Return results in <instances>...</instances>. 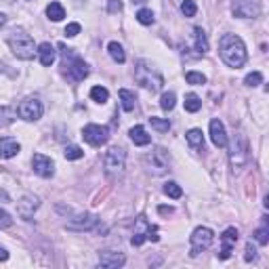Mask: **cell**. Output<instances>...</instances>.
<instances>
[{"label":"cell","mask_w":269,"mask_h":269,"mask_svg":"<svg viewBox=\"0 0 269 269\" xmlns=\"http://www.w3.org/2000/svg\"><path fill=\"white\" fill-rule=\"evenodd\" d=\"M219 53H221V59L234 69L246 64V44L236 34H223V38L219 42Z\"/></svg>","instance_id":"6da1fadb"},{"label":"cell","mask_w":269,"mask_h":269,"mask_svg":"<svg viewBox=\"0 0 269 269\" xmlns=\"http://www.w3.org/2000/svg\"><path fill=\"white\" fill-rule=\"evenodd\" d=\"M61 49V57H64V61H61V67H64V76H67L71 82H82V80L88 76V64L86 61L76 55L74 49H66L64 44H59Z\"/></svg>","instance_id":"7a4b0ae2"},{"label":"cell","mask_w":269,"mask_h":269,"mask_svg":"<svg viewBox=\"0 0 269 269\" xmlns=\"http://www.w3.org/2000/svg\"><path fill=\"white\" fill-rule=\"evenodd\" d=\"M134 80H137V84H141L149 93H158L160 88H162V84H164V78H162V74H160V69L156 66H151L145 59L137 61V67H134Z\"/></svg>","instance_id":"3957f363"},{"label":"cell","mask_w":269,"mask_h":269,"mask_svg":"<svg viewBox=\"0 0 269 269\" xmlns=\"http://www.w3.org/2000/svg\"><path fill=\"white\" fill-rule=\"evenodd\" d=\"M250 160V147L244 133H236L229 145V166L234 173H240Z\"/></svg>","instance_id":"277c9868"},{"label":"cell","mask_w":269,"mask_h":269,"mask_svg":"<svg viewBox=\"0 0 269 269\" xmlns=\"http://www.w3.org/2000/svg\"><path fill=\"white\" fill-rule=\"evenodd\" d=\"M8 47L15 53V57L19 59H32L34 53H36V44H34V38L25 32V30H13L11 36H8Z\"/></svg>","instance_id":"5b68a950"},{"label":"cell","mask_w":269,"mask_h":269,"mask_svg":"<svg viewBox=\"0 0 269 269\" xmlns=\"http://www.w3.org/2000/svg\"><path fill=\"white\" fill-rule=\"evenodd\" d=\"M124 166H127V151H124L122 147H110L105 151L103 168H105V175L110 179L122 177Z\"/></svg>","instance_id":"8992f818"},{"label":"cell","mask_w":269,"mask_h":269,"mask_svg":"<svg viewBox=\"0 0 269 269\" xmlns=\"http://www.w3.org/2000/svg\"><path fill=\"white\" fill-rule=\"evenodd\" d=\"M168 164H170V158H168V151L164 147H154L145 156V168H147V173L154 177L164 175L168 170Z\"/></svg>","instance_id":"52a82bcc"},{"label":"cell","mask_w":269,"mask_h":269,"mask_svg":"<svg viewBox=\"0 0 269 269\" xmlns=\"http://www.w3.org/2000/svg\"><path fill=\"white\" fill-rule=\"evenodd\" d=\"M190 242H192L190 257H198L202 250H208L212 246L214 234H212V229H208V227H196L192 238H190Z\"/></svg>","instance_id":"ba28073f"},{"label":"cell","mask_w":269,"mask_h":269,"mask_svg":"<svg viewBox=\"0 0 269 269\" xmlns=\"http://www.w3.org/2000/svg\"><path fill=\"white\" fill-rule=\"evenodd\" d=\"M82 137L88 145L93 147H101L110 141V129L107 127H101V124H86L82 129Z\"/></svg>","instance_id":"9c48e42d"},{"label":"cell","mask_w":269,"mask_h":269,"mask_svg":"<svg viewBox=\"0 0 269 269\" xmlns=\"http://www.w3.org/2000/svg\"><path fill=\"white\" fill-rule=\"evenodd\" d=\"M66 227L71 231H105V227H99V219H97L95 214H88V212L74 217Z\"/></svg>","instance_id":"30bf717a"},{"label":"cell","mask_w":269,"mask_h":269,"mask_svg":"<svg viewBox=\"0 0 269 269\" xmlns=\"http://www.w3.org/2000/svg\"><path fill=\"white\" fill-rule=\"evenodd\" d=\"M231 13L240 19H255L261 13V6H259L257 0H234L231 2Z\"/></svg>","instance_id":"8fae6325"},{"label":"cell","mask_w":269,"mask_h":269,"mask_svg":"<svg viewBox=\"0 0 269 269\" xmlns=\"http://www.w3.org/2000/svg\"><path fill=\"white\" fill-rule=\"evenodd\" d=\"M17 114H19V118L28 120V122H34V120H38L42 116V103L36 99V97H28V99H23L19 103Z\"/></svg>","instance_id":"7c38bea8"},{"label":"cell","mask_w":269,"mask_h":269,"mask_svg":"<svg viewBox=\"0 0 269 269\" xmlns=\"http://www.w3.org/2000/svg\"><path fill=\"white\" fill-rule=\"evenodd\" d=\"M32 168H34L36 175L44 177V179L53 177V173H55V164H53V160L49 156H44V154H34L32 156Z\"/></svg>","instance_id":"4fadbf2b"},{"label":"cell","mask_w":269,"mask_h":269,"mask_svg":"<svg viewBox=\"0 0 269 269\" xmlns=\"http://www.w3.org/2000/svg\"><path fill=\"white\" fill-rule=\"evenodd\" d=\"M238 229L236 227H227L223 231L221 236V253H219V259H229L231 253H234V248L238 244Z\"/></svg>","instance_id":"5bb4252c"},{"label":"cell","mask_w":269,"mask_h":269,"mask_svg":"<svg viewBox=\"0 0 269 269\" xmlns=\"http://www.w3.org/2000/svg\"><path fill=\"white\" fill-rule=\"evenodd\" d=\"M40 200L36 196H23V198L17 202V214L23 219V221H30L34 217V212L38 210Z\"/></svg>","instance_id":"9a60e30c"},{"label":"cell","mask_w":269,"mask_h":269,"mask_svg":"<svg viewBox=\"0 0 269 269\" xmlns=\"http://www.w3.org/2000/svg\"><path fill=\"white\" fill-rule=\"evenodd\" d=\"M124 255L122 253H116V250H101L99 253V265L105 269H118L124 265Z\"/></svg>","instance_id":"2e32d148"},{"label":"cell","mask_w":269,"mask_h":269,"mask_svg":"<svg viewBox=\"0 0 269 269\" xmlns=\"http://www.w3.org/2000/svg\"><path fill=\"white\" fill-rule=\"evenodd\" d=\"M210 139L217 147H227V133H225V124L219 118L210 120Z\"/></svg>","instance_id":"e0dca14e"},{"label":"cell","mask_w":269,"mask_h":269,"mask_svg":"<svg viewBox=\"0 0 269 269\" xmlns=\"http://www.w3.org/2000/svg\"><path fill=\"white\" fill-rule=\"evenodd\" d=\"M149 231H151V225L147 223V219L145 217H139L137 223H134V236L131 240V244L133 246H141L143 242L149 238Z\"/></svg>","instance_id":"ac0fdd59"},{"label":"cell","mask_w":269,"mask_h":269,"mask_svg":"<svg viewBox=\"0 0 269 269\" xmlns=\"http://www.w3.org/2000/svg\"><path fill=\"white\" fill-rule=\"evenodd\" d=\"M19 149H21V145H19V143H17L15 139H11V137H0V158H2V160L15 158L17 154H19Z\"/></svg>","instance_id":"d6986e66"},{"label":"cell","mask_w":269,"mask_h":269,"mask_svg":"<svg viewBox=\"0 0 269 269\" xmlns=\"http://www.w3.org/2000/svg\"><path fill=\"white\" fill-rule=\"evenodd\" d=\"M36 53H38V59H40V64H42L44 67L53 66V61H55V57H57L55 47H53L51 42H42V44H38V47H36Z\"/></svg>","instance_id":"ffe728a7"},{"label":"cell","mask_w":269,"mask_h":269,"mask_svg":"<svg viewBox=\"0 0 269 269\" xmlns=\"http://www.w3.org/2000/svg\"><path fill=\"white\" fill-rule=\"evenodd\" d=\"M129 134H131V141L134 143V145H139V147H145V145H149V143H151V137H149L147 131L143 127H133L129 131Z\"/></svg>","instance_id":"44dd1931"},{"label":"cell","mask_w":269,"mask_h":269,"mask_svg":"<svg viewBox=\"0 0 269 269\" xmlns=\"http://www.w3.org/2000/svg\"><path fill=\"white\" fill-rule=\"evenodd\" d=\"M120 103H122V110L124 112H133L134 110V105H137V97H134V93H131L129 88H120Z\"/></svg>","instance_id":"7402d4cb"},{"label":"cell","mask_w":269,"mask_h":269,"mask_svg":"<svg viewBox=\"0 0 269 269\" xmlns=\"http://www.w3.org/2000/svg\"><path fill=\"white\" fill-rule=\"evenodd\" d=\"M194 44L198 53H208V38H206V32L202 28H194Z\"/></svg>","instance_id":"603a6c76"},{"label":"cell","mask_w":269,"mask_h":269,"mask_svg":"<svg viewBox=\"0 0 269 269\" xmlns=\"http://www.w3.org/2000/svg\"><path fill=\"white\" fill-rule=\"evenodd\" d=\"M185 139H187V143H190V147H192V149H202V147H204V134H202L200 129L187 131Z\"/></svg>","instance_id":"cb8c5ba5"},{"label":"cell","mask_w":269,"mask_h":269,"mask_svg":"<svg viewBox=\"0 0 269 269\" xmlns=\"http://www.w3.org/2000/svg\"><path fill=\"white\" fill-rule=\"evenodd\" d=\"M107 51H110V57L116 61V64H124V61H127V55H124L122 44H118V42H110V44H107Z\"/></svg>","instance_id":"d4e9b609"},{"label":"cell","mask_w":269,"mask_h":269,"mask_svg":"<svg viewBox=\"0 0 269 269\" xmlns=\"http://www.w3.org/2000/svg\"><path fill=\"white\" fill-rule=\"evenodd\" d=\"M47 15H49L51 21H61L66 17V11H64V6H61L59 2H51L47 6Z\"/></svg>","instance_id":"484cf974"},{"label":"cell","mask_w":269,"mask_h":269,"mask_svg":"<svg viewBox=\"0 0 269 269\" xmlns=\"http://www.w3.org/2000/svg\"><path fill=\"white\" fill-rule=\"evenodd\" d=\"M91 99L97 101V103H105L110 99V91H107L105 86H93L91 88Z\"/></svg>","instance_id":"4316f807"},{"label":"cell","mask_w":269,"mask_h":269,"mask_svg":"<svg viewBox=\"0 0 269 269\" xmlns=\"http://www.w3.org/2000/svg\"><path fill=\"white\" fill-rule=\"evenodd\" d=\"M202 107V101H200V97L198 95H194V93H190V95H185V112H198Z\"/></svg>","instance_id":"83f0119b"},{"label":"cell","mask_w":269,"mask_h":269,"mask_svg":"<svg viewBox=\"0 0 269 269\" xmlns=\"http://www.w3.org/2000/svg\"><path fill=\"white\" fill-rule=\"evenodd\" d=\"M149 124H151V129H156L158 133H168V131H170V122H168L166 118H158V116H151Z\"/></svg>","instance_id":"f1b7e54d"},{"label":"cell","mask_w":269,"mask_h":269,"mask_svg":"<svg viewBox=\"0 0 269 269\" xmlns=\"http://www.w3.org/2000/svg\"><path fill=\"white\" fill-rule=\"evenodd\" d=\"M175 103H177V97H175V93H173V91L162 93V97H160V107H162V110H166V112L173 110Z\"/></svg>","instance_id":"f546056e"},{"label":"cell","mask_w":269,"mask_h":269,"mask_svg":"<svg viewBox=\"0 0 269 269\" xmlns=\"http://www.w3.org/2000/svg\"><path fill=\"white\" fill-rule=\"evenodd\" d=\"M164 194L168 196V198H181V196H183V190L179 187V183L168 181V183L164 185Z\"/></svg>","instance_id":"4dcf8cb0"},{"label":"cell","mask_w":269,"mask_h":269,"mask_svg":"<svg viewBox=\"0 0 269 269\" xmlns=\"http://www.w3.org/2000/svg\"><path fill=\"white\" fill-rule=\"evenodd\" d=\"M137 21L141 25H151V23L156 21V17H154V13H151L149 8H141V11L137 13Z\"/></svg>","instance_id":"1f68e13d"},{"label":"cell","mask_w":269,"mask_h":269,"mask_svg":"<svg viewBox=\"0 0 269 269\" xmlns=\"http://www.w3.org/2000/svg\"><path fill=\"white\" fill-rule=\"evenodd\" d=\"M64 156H66L67 160H80V158L84 156V151L80 149L78 145H67L66 151H64Z\"/></svg>","instance_id":"d6a6232c"},{"label":"cell","mask_w":269,"mask_h":269,"mask_svg":"<svg viewBox=\"0 0 269 269\" xmlns=\"http://www.w3.org/2000/svg\"><path fill=\"white\" fill-rule=\"evenodd\" d=\"M185 80H187L190 84H196V86H198V84H204V82H206V76L200 74V71H187V74H185Z\"/></svg>","instance_id":"836d02e7"},{"label":"cell","mask_w":269,"mask_h":269,"mask_svg":"<svg viewBox=\"0 0 269 269\" xmlns=\"http://www.w3.org/2000/svg\"><path fill=\"white\" fill-rule=\"evenodd\" d=\"M196 11H198V6H196L194 0H183V2H181V13L185 17H194Z\"/></svg>","instance_id":"e575fe53"},{"label":"cell","mask_w":269,"mask_h":269,"mask_svg":"<svg viewBox=\"0 0 269 269\" xmlns=\"http://www.w3.org/2000/svg\"><path fill=\"white\" fill-rule=\"evenodd\" d=\"M261 82H263V74H261V71H253V74H248L244 78V84L246 86H259Z\"/></svg>","instance_id":"d590c367"},{"label":"cell","mask_w":269,"mask_h":269,"mask_svg":"<svg viewBox=\"0 0 269 269\" xmlns=\"http://www.w3.org/2000/svg\"><path fill=\"white\" fill-rule=\"evenodd\" d=\"M255 240L259 242V244H261V246H265L267 244V242H269V229L267 227H259L257 231H255Z\"/></svg>","instance_id":"8d00e7d4"},{"label":"cell","mask_w":269,"mask_h":269,"mask_svg":"<svg viewBox=\"0 0 269 269\" xmlns=\"http://www.w3.org/2000/svg\"><path fill=\"white\" fill-rule=\"evenodd\" d=\"M13 225V219H11V214H8L6 210L0 208V229H6V227H11Z\"/></svg>","instance_id":"74e56055"},{"label":"cell","mask_w":269,"mask_h":269,"mask_svg":"<svg viewBox=\"0 0 269 269\" xmlns=\"http://www.w3.org/2000/svg\"><path fill=\"white\" fill-rule=\"evenodd\" d=\"M257 259V248L253 246V242H248L246 244V255H244V261L250 263V261H255Z\"/></svg>","instance_id":"f35d334b"},{"label":"cell","mask_w":269,"mask_h":269,"mask_svg":"<svg viewBox=\"0 0 269 269\" xmlns=\"http://www.w3.org/2000/svg\"><path fill=\"white\" fill-rule=\"evenodd\" d=\"M67 38H74V36H78L80 34V23H69V25H66V32H64Z\"/></svg>","instance_id":"ab89813d"},{"label":"cell","mask_w":269,"mask_h":269,"mask_svg":"<svg viewBox=\"0 0 269 269\" xmlns=\"http://www.w3.org/2000/svg\"><path fill=\"white\" fill-rule=\"evenodd\" d=\"M120 11H122L120 0H110V13H120Z\"/></svg>","instance_id":"60d3db41"},{"label":"cell","mask_w":269,"mask_h":269,"mask_svg":"<svg viewBox=\"0 0 269 269\" xmlns=\"http://www.w3.org/2000/svg\"><path fill=\"white\" fill-rule=\"evenodd\" d=\"M6 259H8V250L0 246V261H6Z\"/></svg>","instance_id":"b9f144b4"},{"label":"cell","mask_w":269,"mask_h":269,"mask_svg":"<svg viewBox=\"0 0 269 269\" xmlns=\"http://www.w3.org/2000/svg\"><path fill=\"white\" fill-rule=\"evenodd\" d=\"M6 21H8V19H6V15H4V13H0V30H2L4 25H6Z\"/></svg>","instance_id":"7bdbcfd3"},{"label":"cell","mask_w":269,"mask_h":269,"mask_svg":"<svg viewBox=\"0 0 269 269\" xmlns=\"http://www.w3.org/2000/svg\"><path fill=\"white\" fill-rule=\"evenodd\" d=\"M160 212H162V214H170V212H173V208H170V206H168V208H166V206H160Z\"/></svg>","instance_id":"ee69618b"},{"label":"cell","mask_w":269,"mask_h":269,"mask_svg":"<svg viewBox=\"0 0 269 269\" xmlns=\"http://www.w3.org/2000/svg\"><path fill=\"white\" fill-rule=\"evenodd\" d=\"M143 2H147V0H133V4H143Z\"/></svg>","instance_id":"f6af8a7d"}]
</instances>
